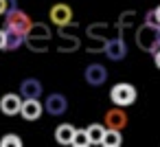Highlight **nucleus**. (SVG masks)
<instances>
[{
    "mask_svg": "<svg viewBox=\"0 0 160 147\" xmlns=\"http://www.w3.org/2000/svg\"><path fill=\"white\" fill-rule=\"evenodd\" d=\"M153 13H156V20H158V24H160V7H156V9H153Z\"/></svg>",
    "mask_w": 160,
    "mask_h": 147,
    "instance_id": "cd10ccee",
    "label": "nucleus"
},
{
    "mask_svg": "<svg viewBox=\"0 0 160 147\" xmlns=\"http://www.w3.org/2000/svg\"><path fill=\"white\" fill-rule=\"evenodd\" d=\"M24 44V35L13 31V29H5V48L7 51H16Z\"/></svg>",
    "mask_w": 160,
    "mask_h": 147,
    "instance_id": "2eb2a0df",
    "label": "nucleus"
},
{
    "mask_svg": "<svg viewBox=\"0 0 160 147\" xmlns=\"http://www.w3.org/2000/svg\"><path fill=\"white\" fill-rule=\"evenodd\" d=\"M59 38V35H57ZM81 46V40L77 38V35H64V38H59V42H57V51L59 53H72V51H77Z\"/></svg>",
    "mask_w": 160,
    "mask_h": 147,
    "instance_id": "dca6fc26",
    "label": "nucleus"
},
{
    "mask_svg": "<svg viewBox=\"0 0 160 147\" xmlns=\"http://www.w3.org/2000/svg\"><path fill=\"white\" fill-rule=\"evenodd\" d=\"M105 125L110 127V129H125V125H127V114H125V110L123 108H112V110H108L105 112Z\"/></svg>",
    "mask_w": 160,
    "mask_h": 147,
    "instance_id": "9d476101",
    "label": "nucleus"
},
{
    "mask_svg": "<svg viewBox=\"0 0 160 147\" xmlns=\"http://www.w3.org/2000/svg\"><path fill=\"white\" fill-rule=\"evenodd\" d=\"M110 99H112L114 105L127 108V105H132L136 101V88L132 84H123V81L121 84H114L112 90H110Z\"/></svg>",
    "mask_w": 160,
    "mask_h": 147,
    "instance_id": "7ed1b4c3",
    "label": "nucleus"
},
{
    "mask_svg": "<svg viewBox=\"0 0 160 147\" xmlns=\"http://www.w3.org/2000/svg\"><path fill=\"white\" fill-rule=\"evenodd\" d=\"M103 53L108 55V59H112V62H121V59H125V55H127V44L121 40V35H114V38L108 40Z\"/></svg>",
    "mask_w": 160,
    "mask_h": 147,
    "instance_id": "39448f33",
    "label": "nucleus"
},
{
    "mask_svg": "<svg viewBox=\"0 0 160 147\" xmlns=\"http://www.w3.org/2000/svg\"><path fill=\"white\" fill-rule=\"evenodd\" d=\"M72 147H88L90 145V136H88V132L86 129H77L75 132V136H72V143H70Z\"/></svg>",
    "mask_w": 160,
    "mask_h": 147,
    "instance_id": "aec40b11",
    "label": "nucleus"
},
{
    "mask_svg": "<svg viewBox=\"0 0 160 147\" xmlns=\"http://www.w3.org/2000/svg\"><path fill=\"white\" fill-rule=\"evenodd\" d=\"M105 125H101V123H92L90 127H86V132H88V136H90V145H101V140H103V136H105Z\"/></svg>",
    "mask_w": 160,
    "mask_h": 147,
    "instance_id": "f3484780",
    "label": "nucleus"
},
{
    "mask_svg": "<svg viewBox=\"0 0 160 147\" xmlns=\"http://www.w3.org/2000/svg\"><path fill=\"white\" fill-rule=\"evenodd\" d=\"M134 18H136V11H132V9H129V11H123L121 18H118V22H116V35L123 38V31L134 24Z\"/></svg>",
    "mask_w": 160,
    "mask_h": 147,
    "instance_id": "a211bd4d",
    "label": "nucleus"
},
{
    "mask_svg": "<svg viewBox=\"0 0 160 147\" xmlns=\"http://www.w3.org/2000/svg\"><path fill=\"white\" fill-rule=\"evenodd\" d=\"M145 22H147V24H151V27H160V24H158V20H156V13H153V9H151V11H147V16H145Z\"/></svg>",
    "mask_w": 160,
    "mask_h": 147,
    "instance_id": "b1692460",
    "label": "nucleus"
},
{
    "mask_svg": "<svg viewBox=\"0 0 160 147\" xmlns=\"http://www.w3.org/2000/svg\"><path fill=\"white\" fill-rule=\"evenodd\" d=\"M20 108H22V97L20 94H5L2 99H0V112H2L5 116H16L20 114Z\"/></svg>",
    "mask_w": 160,
    "mask_h": 147,
    "instance_id": "1a4fd4ad",
    "label": "nucleus"
},
{
    "mask_svg": "<svg viewBox=\"0 0 160 147\" xmlns=\"http://www.w3.org/2000/svg\"><path fill=\"white\" fill-rule=\"evenodd\" d=\"M42 81L40 79H33V77H29V79H24L22 84H20V97L22 99H40L42 97Z\"/></svg>",
    "mask_w": 160,
    "mask_h": 147,
    "instance_id": "f8f14e48",
    "label": "nucleus"
},
{
    "mask_svg": "<svg viewBox=\"0 0 160 147\" xmlns=\"http://www.w3.org/2000/svg\"><path fill=\"white\" fill-rule=\"evenodd\" d=\"M24 44L33 53H46L48 51V42H44V40H29V38H24Z\"/></svg>",
    "mask_w": 160,
    "mask_h": 147,
    "instance_id": "412c9836",
    "label": "nucleus"
},
{
    "mask_svg": "<svg viewBox=\"0 0 160 147\" xmlns=\"http://www.w3.org/2000/svg\"><path fill=\"white\" fill-rule=\"evenodd\" d=\"M75 125L72 123H62L57 129H55V140L59 145H70L72 143V136H75Z\"/></svg>",
    "mask_w": 160,
    "mask_h": 147,
    "instance_id": "4468645a",
    "label": "nucleus"
},
{
    "mask_svg": "<svg viewBox=\"0 0 160 147\" xmlns=\"http://www.w3.org/2000/svg\"><path fill=\"white\" fill-rule=\"evenodd\" d=\"M66 108H68V101H66V97L59 94V92L48 94L46 101H44V112H48L51 116H62V114L66 112Z\"/></svg>",
    "mask_w": 160,
    "mask_h": 147,
    "instance_id": "423d86ee",
    "label": "nucleus"
},
{
    "mask_svg": "<svg viewBox=\"0 0 160 147\" xmlns=\"http://www.w3.org/2000/svg\"><path fill=\"white\" fill-rule=\"evenodd\" d=\"M110 31H112V27L108 22H94V24H90L86 29V33H88V46H86V51L92 53V55L94 53H103L105 44H108Z\"/></svg>",
    "mask_w": 160,
    "mask_h": 147,
    "instance_id": "f257e3e1",
    "label": "nucleus"
},
{
    "mask_svg": "<svg viewBox=\"0 0 160 147\" xmlns=\"http://www.w3.org/2000/svg\"><path fill=\"white\" fill-rule=\"evenodd\" d=\"M136 46L142 51H158L160 48V27H151L147 22H142V27L136 31Z\"/></svg>",
    "mask_w": 160,
    "mask_h": 147,
    "instance_id": "f03ea898",
    "label": "nucleus"
},
{
    "mask_svg": "<svg viewBox=\"0 0 160 147\" xmlns=\"http://www.w3.org/2000/svg\"><path fill=\"white\" fill-rule=\"evenodd\" d=\"M153 64H156V68H160V48L153 51Z\"/></svg>",
    "mask_w": 160,
    "mask_h": 147,
    "instance_id": "a878e982",
    "label": "nucleus"
},
{
    "mask_svg": "<svg viewBox=\"0 0 160 147\" xmlns=\"http://www.w3.org/2000/svg\"><path fill=\"white\" fill-rule=\"evenodd\" d=\"M77 29H79L77 22H68V24L57 27V35H59V38H64V35H77Z\"/></svg>",
    "mask_w": 160,
    "mask_h": 147,
    "instance_id": "5701e85b",
    "label": "nucleus"
},
{
    "mask_svg": "<svg viewBox=\"0 0 160 147\" xmlns=\"http://www.w3.org/2000/svg\"><path fill=\"white\" fill-rule=\"evenodd\" d=\"M24 38H29V40H44V42H51L53 31H51V27L44 24V22H33L31 29H29V33H27Z\"/></svg>",
    "mask_w": 160,
    "mask_h": 147,
    "instance_id": "ddd939ff",
    "label": "nucleus"
},
{
    "mask_svg": "<svg viewBox=\"0 0 160 147\" xmlns=\"http://www.w3.org/2000/svg\"><path fill=\"white\" fill-rule=\"evenodd\" d=\"M48 18H51V22H53L55 27L68 24V22H72V9H70L68 5H64V3H59V5H53V7H51V13H48Z\"/></svg>",
    "mask_w": 160,
    "mask_h": 147,
    "instance_id": "6e6552de",
    "label": "nucleus"
},
{
    "mask_svg": "<svg viewBox=\"0 0 160 147\" xmlns=\"http://www.w3.org/2000/svg\"><path fill=\"white\" fill-rule=\"evenodd\" d=\"M83 77H86V81H88L90 86H103L105 79H108V70H105V66H101V64H90V66L86 68Z\"/></svg>",
    "mask_w": 160,
    "mask_h": 147,
    "instance_id": "9b49d317",
    "label": "nucleus"
},
{
    "mask_svg": "<svg viewBox=\"0 0 160 147\" xmlns=\"http://www.w3.org/2000/svg\"><path fill=\"white\" fill-rule=\"evenodd\" d=\"M123 143V136H121V129H105V136H103V140H101V145L103 147H118Z\"/></svg>",
    "mask_w": 160,
    "mask_h": 147,
    "instance_id": "6ab92c4d",
    "label": "nucleus"
},
{
    "mask_svg": "<svg viewBox=\"0 0 160 147\" xmlns=\"http://www.w3.org/2000/svg\"><path fill=\"white\" fill-rule=\"evenodd\" d=\"M9 11V0H0V16H5Z\"/></svg>",
    "mask_w": 160,
    "mask_h": 147,
    "instance_id": "393cba45",
    "label": "nucleus"
},
{
    "mask_svg": "<svg viewBox=\"0 0 160 147\" xmlns=\"http://www.w3.org/2000/svg\"><path fill=\"white\" fill-rule=\"evenodd\" d=\"M0 147H22V138L18 134H5L0 138Z\"/></svg>",
    "mask_w": 160,
    "mask_h": 147,
    "instance_id": "4be33fe9",
    "label": "nucleus"
},
{
    "mask_svg": "<svg viewBox=\"0 0 160 147\" xmlns=\"http://www.w3.org/2000/svg\"><path fill=\"white\" fill-rule=\"evenodd\" d=\"M5 22H7V29H13V31H18L22 35H27L29 29H31V24H33V20L29 18V13H24L18 7L5 13Z\"/></svg>",
    "mask_w": 160,
    "mask_h": 147,
    "instance_id": "20e7f679",
    "label": "nucleus"
},
{
    "mask_svg": "<svg viewBox=\"0 0 160 147\" xmlns=\"http://www.w3.org/2000/svg\"><path fill=\"white\" fill-rule=\"evenodd\" d=\"M5 48V29H0V51Z\"/></svg>",
    "mask_w": 160,
    "mask_h": 147,
    "instance_id": "bb28decb",
    "label": "nucleus"
},
{
    "mask_svg": "<svg viewBox=\"0 0 160 147\" xmlns=\"http://www.w3.org/2000/svg\"><path fill=\"white\" fill-rule=\"evenodd\" d=\"M20 114L24 121H38L44 114V103H40V99H22Z\"/></svg>",
    "mask_w": 160,
    "mask_h": 147,
    "instance_id": "0eeeda50",
    "label": "nucleus"
}]
</instances>
